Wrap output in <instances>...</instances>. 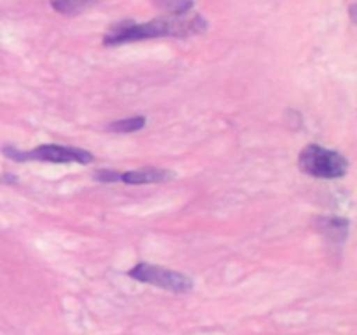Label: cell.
<instances>
[{"label":"cell","mask_w":357,"mask_h":335,"mask_svg":"<svg viewBox=\"0 0 357 335\" xmlns=\"http://www.w3.org/2000/svg\"><path fill=\"white\" fill-rule=\"evenodd\" d=\"M206 28H208V23H206L204 17L197 13H192V10L190 13L178 14V16L166 14V16L149 21V23H131V21H126V23L115 24L103 37V44L121 45L157 37L187 38L204 34Z\"/></svg>","instance_id":"6da1fadb"},{"label":"cell","mask_w":357,"mask_h":335,"mask_svg":"<svg viewBox=\"0 0 357 335\" xmlns=\"http://www.w3.org/2000/svg\"><path fill=\"white\" fill-rule=\"evenodd\" d=\"M300 170L316 178H342L347 173L349 161L337 150L324 149L321 145H309L298 156Z\"/></svg>","instance_id":"7a4b0ae2"},{"label":"cell","mask_w":357,"mask_h":335,"mask_svg":"<svg viewBox=\"0 0 357 335\" xmlns=\"http://www.w3.org/2000/svg\"><path fill=\"white\" fill-rule=\"evenodd\" d=\"M2 152L9 159L14 161H47V163H80L89 164L93 163V154L82 149H73V147L61 145H40L28 152H17L13 147H3Z\"/></svg>","instance_id":"3957f363"},{"label":"cell","mask_w":357,"mask_h":335,"mask_svg":"<svg viewBox=\"0 0 357 335\" xmlns=\"http://www.w3.org/2000/svg\"><path fill=\"white\" fill-rule=\"evenodd\" d=\"M128 274L129 278L136 279V281L150 283V285L169 290V292L174 293H185L194 288V283H192V279L188 276L176 271H169V269L159 267L155 264H145V262H142V264H136Z\"/></svg>","instance_id":"277c9868"},{"label":"cell","mask_w":357,"mask_h":335,"mask_svg":"<svg viewBox=\"0 0 357 335\" xmlns=\"http://www.w3.org/2000/svg\"><path fill=\"white\" fill-rule=\"evenodd\" d=\"M174 173L160 168H143L136 171H126L121 174V180L129 185H143V184H159L173 178Z\"/></svg>","instance_id":"5b68a950"},{"label":"cell","mask_w":357,"mask_h":335,"mask_svg":"<svg viewBox=\"0 0 357 335\" xmlns=\"http://www.w3.org/2000/svg\"><path fill=\"white\" fill-rule=\"evenodd\" d=\"M100 0H51V6L56 13L66 14V16H75L84 13L86 9L93 7Z\"/></svg>","instance_id":"8992f818"},{"label":"cell","mask_w":357,"mask_h":335,"mask_svg":"<svg viewBox=\"0 0 357 335\" xmlns=\"http://www.w3.org/2000/svg\"><path fill=\"white\" fill-rule=\"evenodd\" d=\"M146 119L143 115H136V117H128L122 119V121H115L112 124H108V131L112 133H135L139 129L145 128Z\"/></svg>","instance_id":"52a82bcc"},{"label":"cell","mask_w":357,"mask_h":335,"mask_svg":"<svg viewBox=\"0 0 357 335\" xmlns=\"http://www.w3.org/2000/svg\"><path fill=\"white\" fill-rule=\"evenodd\" d=\"M155 3L159 9H162L169 16L190 13L194 9V2L192 0H155Z\"/></svg>","instance_id":"ba28073f"},{"label":"cell","mask_w":357,"mask_h":335,"mask_svg":"<svg viewBox=\"0 0 357 335\" xmlns=\"http://www.w3.org/2000/svg\"><path fill=\"white\" fill-rule=\"evenodd\" d=\"M324 223H321V230H323L326 236L335 237V239L342 241L345 239L347 236V220H342V218H326L323 220Z\"/></svg>","instance_id":"9c48e42d"},{"label":"cell","mask_w":357,"mask_h":335,"mask_svg":"<svg viewBox=\"0 0 357 335\" xmlns=\"http://www.w3.org/2000/svg\"><path fill=\"white\" fill-rule=\"evenodd\" d=\"M96 178L100 181H105V184H114V181H121V173L117 171H98Z\"/></svg>","instance_id":"30bf717a"},{"label":"cell","mask_w":357,"mask_h":335,"mask_svg":"<svg viewBox=\"0 0 357 335\" xmlns=\"http://www.w3.org/2000/svg\"><path fill=\"white\" fill-rule=\"evenodd\" d=\"M351 17L352 21H356V3H352L351 6Z\"/></svg>","instance_id":"8fae6325"}]
</instances>
